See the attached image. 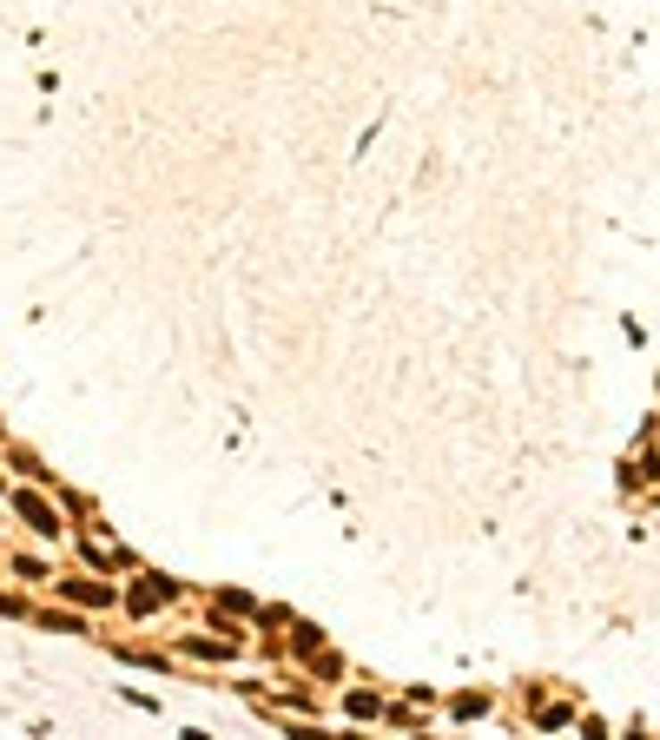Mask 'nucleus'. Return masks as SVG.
I'll return each mask as SVG.
<instances>
[{"instance_id":"1","label":"nucleus","mask_w":660,"mask_h":740,"mask_svg":"<svg viewBox=\"0 0 660 740\" xmlns=\"http://www.w3.org/2000/svg\"><path fill=\"white\" fill-rule=\"evenodd\" d=\"M21 509H27V523H33V529H40V535H54V529H60V516H54V509H46V502H33V496H27V502H21Z\"/></svg>"}]
</instances>
